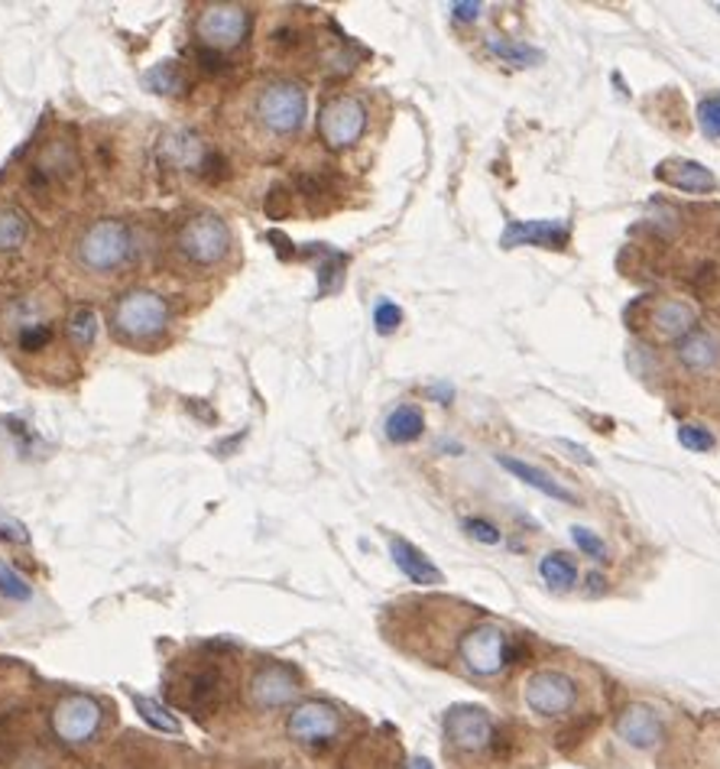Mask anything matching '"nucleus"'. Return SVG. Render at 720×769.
I'll return each instance as SVG.
<instances>
[{
	"instance_id": "5",
	"label": "nucleus",
	"mask_w": 720,
	"mask_h": 769,
	"mask_svg": "<svg viewBox=\"0 0 720 769\" xmlns=\"http://www.w3.org/2000/svg\"><path fill=\"white\" fill-rule=\"evenodd\" d=\"M305 108H308V101H305V88L302 85H296V82H273V85H266L257 95L253 115H257V120L270 133L290 137V133H296L302 127Z\"/></svg>"
},
{
	"instance_id": "14",
	"label": "nucleus",
	"mask_w": 720,
	"mask_h": 769,
	"mask_svg": "<svg viewBox=\"0 0 720 769\" xmlns=\"http://www.w3.org/2000/svg\"><path fill=\"white\" fill-rule=\"evenodd\" d=\"M613 727H617V734L630 744V747H640V750H646V747H656L662 740V734H665V727H662L659 714L650 708V705H626V708L617 714V721H613Z\"/></svg>"
},
{
	"instance_id": "1",
	"label": "nucleus",
	"mask_w": 720,
	"mask_h": 769,
	"mask_svg": "<svg viewBox=\"0 0 720 769\" xmlns=\"http://www.w3.org/2000/svg\"><path fill=\"white\" fill-rule=\"evenodd\" d=\"M133 257V231L123 221L101 218L75 240V260L88 273H118Z\"/></svg>"
},
{
	"instance_id": "26",
	"label": "nucleus",
	"mask_w": 720,
	"mask_h": 769,
	"mask_svg": "<svg viewBox=\"0 0 720 769\" xmlns=\"http://www.w3.org/2000/svg\"><path fill=\"white\" fill-rule=\"evenodd\" d=\"M487 50L503 59L506 65H516V68H530V65H539L542 53L536 46H526V43H513V40H500V36H490L487 40Z\"/></svg>"
},
{
	"instance_id": "25",
	"label": "nucleus",
	"mask_w": 720,
	"mask_h": 769,
	"mask_svg": "<svg viewBox=\"0 0 720 769\" xmlns=\"http://www.w3.org/2000/svg\"><path fill=\"white\" fill-rule=\"evenodd\" d=\"M539 575L545 578V585L555 588V592H568L578 582V568H575L571 555H565V552L545 555L539 562Z\"/></svg>"
},
{
	"instance_id": "38",
	"label": "nucleus",
	"mask_w": 720,
	"mask_h": 769,
	"mask_svg": "<svg viewBox=\"0 0 720 769\" xmlns=\"http://www.w3.org/2000/svg\"><path fill=\"white\" fill-rule=\"evenodd\" d=\"M480 3H471V0H465V3H451V13H455V20H465V23H471V20H478L480 17Z\"/></svg>"
},
{
	"instance_id": "34",
	"label": "nucleus",
	"mask_w": 720,
	"mask_h": 769,
	"mask_svg": "<svg viewBox=\"0 0 720 769\" xmlns=\"http://www.w3.org/2000/svg\"><path fill=\"white\" fill-rule=\"evenodd\" d=\"M678 442L688 448V452H711L718 442H714V435L708 432V429H701V425H681L678 429Z\"/></svg>"
},
{
	"instance_id": "35",
	"label": "nucleus",
	"mask_w": 720,
	"mask_h": 769,
	"mask_svg": "<svg viewBox=\"0 0 720 769\" xmlns=\"http://www.w3.org/2000/svg\"><path fill=\"white\" fill-rule=\"evenodd\" d=\"M571 539H575V545H578L585 555H591L594 562H603V559H607V545H603V539H600L594 530H588V527H571Z\"/></svg>"
},
{
	"instance_id": "29",
	"label": "nucleus",
	"mask_w": 720,
	"mask_h": 769,
	"mask_svg": "<svg viewBox=\"0 0 720 769\" xmlns=\"http://www.w3.org/2000/svg\"><path fill=\"white\" fill-rule=\"evenodd\" d=\"M143 85L156 95H179L182 91V72L176 62H160L143 75Z\"/></svg>"
},
{
	"instance_id": "13",
	"label": "nucleus",
	"mask_w": 720,
	"mask_h": 769,
	"mask_svg": "<svg viewBox=\"0 0 720 769\" xmlns=\"http://www.w3.org/2000/svg\"><path fill=\"white\" fill-rule=\"evenodd\" d=\"M568 237H571V228H568V221H561V218L510 221L503 237H500V247L513 250V247L533 243V247H548V250H565V247H568Z\"/></svg>"
},
{
	"instance_id": "39",
	"label": "nucleus",
	"mask_w": 720,
	"mask_h": 769,
	"mask_svg": "<svg viewBox=\"0 0 720 769\" xmlns=\"http://www.w3.org/2000/svg\"><path fill=\"white\" fill-rule=\"evenodd\" d=\"M198 59L205 62V68H208V72L221 68V59H218V53H211V50H205V46L198 50Z\"/></svg>"
},
{
	"instance_id": "3",
	"label": "nucleus",
	"mask_w": 720,
	"mask_h": 769,
	"mask_svg": "<svg viewBox=\"0 0 720 769\" xmlns=\"http://www.w3.org/2000/svg\"><path fill=\"white\" fill-rule=\"evenodd\" d=\"M50 724H53V734H56L59 744L85 747V744H91L98 737V730L105 724V708H101V702L95 695L72 692V695H62L59 702L53 705Z\"/></svg>"
},
{
	"instance_id": "21",
	"label": "nucleus",
	"mask_w": 720,
	"mask_h": 769,
	"mask_svg": "<svg viewBox=\"0 0 720 769\" xmlns=\"http://www.w3.org/2000/svg\"><path fill=\"white\" fill-rule=\"evenodd\" d=\"M678 360L688 370H714L720 364V342L711 332H691L678 345Z\"/></svg>"
},
{
	"instance_id": "12",
	"label": "nucleus",
	"mask_w": 720,
	"mask_h": 769,
	"mask_svg": "<svg viewBox=\"0 0 720 769\" xmlns=\"http://www.w3.org/2000/svg\"><path fill=\"white\" fill-rule=\"evenodd\" d=\"M493 721L480 705H455L445 714V737L465 754H480L493 744Z\"/></svg>"
},
{
	"instance_id": "6",
	"label": "nucleus",
	"mask_w": 720,
	"mask_h": 769,
	"mask_svg": "<svg viewBox=\"0 0 720 769\" xmlns=\"http://www.w3.org/2000/svg\"><path fill=\"white\" fill-rule=\"evenodd\" d=\"M461 662L474 675H497L510 662V637L497 624H478L461 637Z\"/></svg>"
},
{
	"instance_id": "4",
	"label": "nucleus",
	"mask_w": 720,
	"mask_h": 769,
	"mask_svg": "<svg viewBox=\"0 0 720 769\" xmlns=\"http://www.w3.org/2000/svg\"><path fill=\"white\" fill-rule=\"evenodd\" d=\"M111 318H114L118 335L130 338V342H146L166 328L170 305H166V299L150 293V290H130L118 299Z\"/></svg>"
},
{
	"instance_id": "2",
	"label": "nucleus",
	"mask_w": 720,
	"mask_h": 769,
	"mask_svg": "<svg viewBox=\"0 0 720 769\" xmlns=\"http://www.w3.org/2000/svg\"><path fill=\"white\" fill-rule=\"evenodd\" d=\"M176 247L192 267H218L231 253V228L215 212H195L179 228Z\"/></svg>"
},
{
	"instance_id": "31",
	"label": "nucleus",
	"mask_w": 720,
	"mask_h": 769,
	"mask_svg": "<svg viewBox=\"0 0 720 769\" xmlns=\"http://www.w3.org/2000/svg\"><path fill=\"white\" fill-rule=\"evenodd\" d=\"M0 594L7 600H30L33 597V585L7 559H0Z\"/></svg>"
},
{
	"instance_id": "23",
	"label": "nucleus",
	"mask_w": 720,
	"mask_h": 769,
	"mask_svg": "<svg viewBox=\"0 0 720 769\" xmlns=\"http://www.w3.org/2000/svg\"><path fill=\"white\" fill-rule=\"evenodd\" d=\"M425 429V419L416 407H396L393 413L386 415V438L396 445H410L416 442Z\"/></svg>"
},
{
	"instance_id": "18",
	"label": "nucleus",
	"mask_w": 720,
	"mask_h": 769,
	"mask_svg": "<svg viewBox=\"0 0 720 769\" xmlns=\"http://www.w3.org/2000/svg\"><path fill=\"white\" fill-rule=\"evenodd\" d=\"M163 156L176 170H192V173H201V166L211 163V153L205 150V143L195 133H188V130H173L163 140Z\"/></svg>"
},
{
	"instance_id": "19",
	"label": "nucleus",
	"mask_w": 720,
	"mask_h": 769,
	"mask_svg": "<svg viewBox=\"0 0 720 769\" xmlns=\"http://www.w3.org/2000/svg\"><path fill=\"white\" fill-rule=\"evenodd\" d=\"M185 695H179L182 708L192 711H208L218 708L221 695H225V679L218 669H205V672H192L188 682H185Z\"/></svg>"
},
{
	"instance_id": "11",
	"label": "nucleus",
	"mask_w": 720,
	"mask_h": 769,
	"mask_svg": "<svg viewBox=\"0 0 720 769\" xmlns=\"http://www.w3.org/2000/svg\"><path fill=\"white\" fill-rule=\"evenodd\" d=\"M247 695L257 708L276 711L299 698V675L283 662H266L250 675Z\"/></svg>"
},
{
	"instance_id": "20",
	"label": "nucleus",
	"mask_w": 720,
	"mask_h": 769,
	"mask_svg": "<svg viewBox=\"0 0 720 769\" xmlns=\"http://www.w3.org/2000/svg\"><path fill=\"white\" fill-rule=\"evenodd\" d=\"M500 462V468H506L510 474H516L520 480H526L530 487H536L539 494H545V497H552V500H561V503H578V497L571 494V490H565L555 477L548 472H542V468H536V465H530V462H520V458H510V455H500L497 458Z\"/></svg>"
},
{
	"instance_id": "15",
	"label": "nucleus",
	"mask_w": 720,
	"mask_h": 769,
	"mask_svg": "<svg viewBox=\"0 0 720 769\" xmlns=\"http://www.w3.org/2000/svg\"><path fill=\"white\" fill-rule=\"evenodd\" d=\"M698 325V315L688 302L681 299H659L650 308V328L659 335L662 342H675V338H688Z\"/></svg>"
},
{
	"instance_id": "28",
	"label": "nucleus",
	"mask_w": 720,
	"mask_h": 769,
	"mask_svg": "<svg viewBox=\"0 0 720 769\" xmlns=\"http://www.w3.org/2000/svg\"><path fill=\"white\" fill-rule=\"evenodd\" d=\"M26 235H30L26 218L17 208H0V253H10V250L23 247Z\"/></svg>"
},
{
	"instance_id": "27",
	"label": "nucleus",
	"mask_w": 720,
	"mask_h": 769,
	"mask_svg": "<svg viewBox=\"0 0 720 769\" xmlns=\"http://www.w3.org/2000/svg\"><path fill=\"white\" fill-rule=\"evenodd\" d=\"M95 335H98V312L91 305L75 308V315L68 318V338H72V345L78 351H85V348H91Z\"/></svg>"
},
{
	"instance_id": "17",
	"label": "nucleus",
	"mask_w": 720,
	"mask_h": 769,
	"mask_svg": "<svg viewBox=\"0 0 720 769\" xmlns=\"http://www.w3.org/2000/svg\"><path fill=\"white\" fill-rule=\"evenodd\" d=\"M656 176H659L662 182H668L672 188L688 192V195H705V192H714V188H718V176H714L708 166L695 163V160H665Z\"/></svg>"
},
{
	"instance_id": "24",
	"label": "nucleus",
	"mask_w": 720,
	"mask_h": 769,
	"mask_svg": "<svg viewBox=\"0 0 720 769\" xmlns=\"http://www.w3.org/2000/svg\"><path fill=\"white\" fill-rule=\"evenodd\" d=\"M50 345H53V325H50V318H43V315L20 318V325H17V348L20 351L36 355V351H43Z\"/></svg>"
},
{
	"instance_id": "32",
	"label": "nucleus",
	"mask_w": 720,
	"mask_h": 769,
	"mask_svg": "<svg viewBox=\"0 0 720 769\" xmlns=\"http://www.w3.org/2000/svg\"><path fill=\"white\" fill-rule=\"evenodd\" d=\"M698 127H701L705 137L720 140V91L701 98V105H698Z\"/></svg>"
},
{
	"instance_id": "16",
	"label": "nucleus",
	"mask_w": 720,
	"mask_h": 769,
	"mask_svg": "<svg viewBox=\"0 0 720 769\" xmlns=\"http://www.w3.org/2000/svg\"><path fill=\"white\" fill-rule=\"evenodd\" d=\"M390 555H393L396 568H400L413 585L435 588V585H441V582H445V578H441V572L432 565V559H428L422 549H416L413 542H406L403 535H393V539H390Z\"/></svg>"
},
{
	"instance_id": "37",
	"label": "nucleus",
	"mask_w": 720,
	"mask_h": 769,
	"mask_svg": "<svg viewBox=\"0 0 720 769\" xmlns=\"http://www.w3.org/2000/svg\"><path fill=\"white\" fill-rule=\"evenodd\" d=\"M0 539H3V542H17V545H26V542H30V533H26V527H23L20 520L0 513Z\"/></svg>"
},
{
	"instance_id": "33",
	"label": "nucleus",
	"mask_w": 720,
	"mask_h": 769,
	"mask_svg": "<svg viewBox=\"0 0 720 769\" xmlns=\"http://www.w3.org/2000/svg\"><path fill=\"white\" fill-rule=\"evenodd\" d=\"M373 325H377L380 335H393V332L403 325V308H400L396 302H390V299L377 302V308H373Z\"/></svg>"
},
{
	"instance_id": "36",
	"label": "nucleus",
	"mask_w": 720,
	"mask_h": 769,
	"mask_svg": "<svg viewBox=\"0 0 720 769\" xmlns=\"http://www.w3.org/2000/svg\"><path fill=\"white\" fill-rule=\"evenodd\" d=\"M465 530H468L471 539H478L483 545H497V542H500V530H497L493 523L480 520V517H468V520H465Z\"/></svg>"
},
{
	"instance_id": "8",
	"label": "nucleus",
	"mask_w": 720,
	"mask_h": 769,
	"mask_svg": "<svg viewBox=\"0 0 720 769\" xmlns=\"http://www.w3.org/2000/svg\"><path fill=\"white\" fill-rule=\"evenodd\" d=\"M367 130V108L354 95H338L331 98L321 115H318V133L331 150H348L354 147Z\"/></svg>"
},
{
	"instance_id": "30",
	"label": "nucleus",
	"mask_w": 720,
	"mask_h": 769,
	"mask_svg": "<svg viewBox=\"0 0 720 769\" xmlns=\"http://www.w3.org/2000/svg\"><path fill=\"white\" fill-rule=\"evenodd\" d=\"M321 257H325V263L318 267V296H328V293H335L341 286L348 260L338 250H328L325 243H321Z\"/></svg>"
},
{
	"instance_id": "7",
	"label": "nucleus",
	"mask_w": 720,
	"mask_h": 769,
	"mask_svg": "<svg viewBox=\"0 0 720 769\" xmlns=\"http://www.w3.org/2000/svg\"><path fill=\"white\" fill-rule=\"evenodd\" d=\"M523 698L530 711H536L542 717H561L578 705V685L571 675L558 669H539L526 679Z\"/></svg>"
},
{
	"instance_id": "22",
	"label": "nucleus",
	"mask_w": 720,
	"mask_h": 769,
	"mask_svg": "<svg viewBox=\"0 0 720 769\" xmlns=\"http://www.w3.org/2000/svg\"><path fill=\"white\" fill-rule=\"evenodd\" d=\"M130 702H133V708H137V714L153 727V730H163V734H182V721L173 714V711L166 708L163 702H156V698H150V695H137V692H130Z\"/></svg>"
},
{
	"instance_id": "40",
	"label": "nucleus",
	"mask_w": 720,
	"mask_h": 769,
	"mask_svg": "<svg viewBox=\"0 0 720 769\" xmlns=\"http://www.w3.org/2000/svg\"><path fill=\"white\" fill-rule=\"evenodd\" d=\"M403 769H435V767H432L428 760H422V757H416V760H410V763H406V767H403Z\"/></svg>"
},
{
	"instance_id": "9",
	"label": "nucleus",
	"mask_w": 720,
	"mask_h": 769,
	"mask_svg": "<svg viewBox=\"0 0 720 769\" xmlns=\"http://www.w3.org/2000/svg\"><path fill=\"white\" fill-rule=\"evenodd\" d=\"M290 737L302 747H328L338 734H341V711L328 702H302L299 708H293L286 721Z\"/></svg>"
},
{
	"instance_id": "10",
	"label": "nucleus",
	"mask_w": 720,
	"mask_h": 769,
	"mask_svg": "<svg viewBox=\"0 0 720 769\" xmlns=\"http://www.w3.org/2000/svg\"><path fill=\"white\" fill-rule=\"evenodd\" d=\"M250 26V13L238 7V3H211L201 10L195 33L205 43V50H228L238 46L240 40L247 36Z\"/></svg>"
},
{
	"instance_id": "41",
	"label": "nucleus",
	"mask_w": 720,
	"mask_h": 769,
	"mask_svg": "<svg viewBox=\"0 0 720 769\" xmlns=\"http://www.w3.org/2000/svg\"><path fill=\"white\" fill-rule=\"evenodd\" d=\"M718 13H720V3H718Z\"/></svg>"
}]
</instances>
